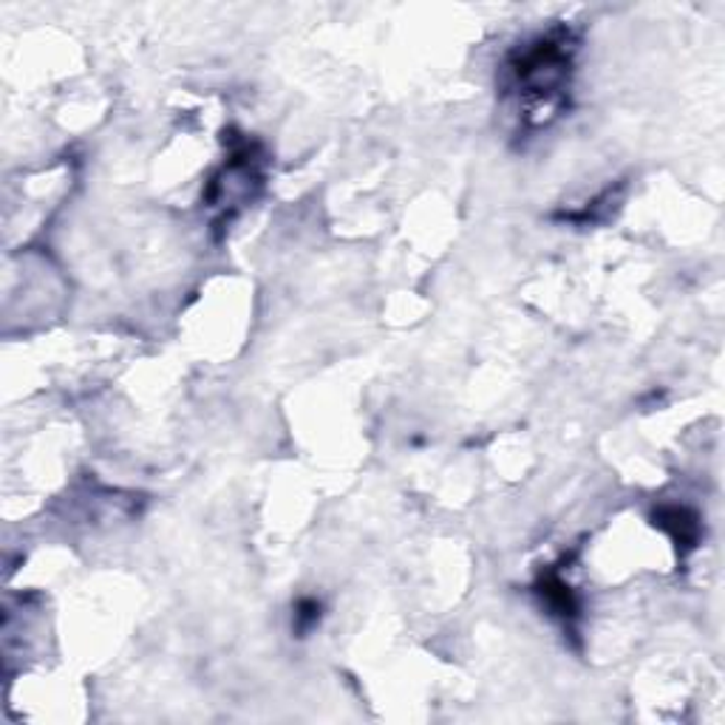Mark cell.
<instances>
[{
  "instance_id": "cell-1",
  "label": "cell",
  "mask_w": 725,
  "mask_h": 725,
  "mask_svg": "<svg viewBox=\"0 0 725 725\" xmlns=\"http://www.w3.org/2000/svg\"><path fill=\"white\" fill-rule=\"evenodd\" d=\"M578 40L570 28H553L507 57V85L533 125H547L567 102Z\"/></svg>"
},
{
  "instance_id": "cell-2",
  "label": "cell",
  "mask_w": 725,
  "mask_h": 725,
  "mask_svg": "<svg viewBox=\"0 0 725 725\" xmlns=\"http://www.w3.org/2000/svg\"><path fill=\"white\" fill-rule=\"evenodd\" d=\"M230 156H227V162L221 165V170L213 177L210 188H207V205L221 210V221L219 225H230L235 219V213L241 210L244 205H250L255 196V191L261 188V165H264V156H261V148L255 142L244 140H230Z\"/></svg>"
},
{
  "instance_id": "cell-3",
  "label": "cell",
  "mask_w": 725,
  "mask_h": 725,
  "mask_svg": "<svg viewBox=\"0 0 725 725\" xmlns=\"http://www.w3.org/2000/svg\"><path fill=\"white\" fill-rule=\"evenodd\" d=\"M655 524L672 535V542L677 544L680 553H691L700 542V521L698 516L691 513L689 507L680 505H666L655 510Z\"/></svg>"
},
{
  "instance_id": "cell-4",
  "label": "cell",
  "mask_w": 725,
  "mask_h": 725,
  "mask_svg": "<svg viewBox=\"0 0 725 725\" xmlns=\"http://www.w3.org/2000/svg\"><path fill=\"white\" fill-rule=\"evenodd\" d=\"M535 592L542 595V601L547 604V609L556 615V618L572 620L578 615V599L572 595L570 584H567L556 570H547L542 578H539Z\"/></svg>"
},
{
  "instance_id": "cell-5",
  "label": "cell",
  "mask_w": 725,
  "mask_h": 725,
  "mask_svg": "<svg viewBox=\"0 0 725 725\" xmlns=\"http://www.w3.org/2000/svg\"><path fill=\"white\" fill-rule=\"evenodd\" d=\"M317 620H321V604H317L315 599H303L301 604H298V613H295V629L298 632H310L312 627H317Z\"/></svg>"
}]
</instances>
